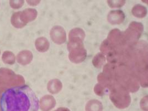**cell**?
Here are the masks:
<instances>
[{"instance_id": "obj_1", "label": "cell", "mask_w": 148, "mask_h": 111, "mask_svg": "<svg viewBox=\"0 0 148 111\" xmlns=\"http://www.w3.org/2000/svg\"><path fill=\"white\" fill-rule=\"evenodd\" d=\"M38 108V99L28 86L8 88L0 99L1 111H37Z\"/></svg>"}, {"instance_id": "obj_2", "label": "cell", "mask_w": 148, "mask_h": 111, "mask_svg": "<svg viewBox=\"0 0 148 111\" xmlns=\"http://www.w3.org/2000/svg\"><path fill=\"white\" fill-rule=\"evenodd\" d=\"M144 30V26L140 22H132L128 28L123 32L124 36L128 47L134 45L141 37Z\"/></svg>"}, {"instance_id": "obj_3", "label": "cell", "mask_w": 148, "mask_h": 111, "mask_svg": "<svg viewBox=\"0 0 148 111\" xmlns=\"http://www.w3.org/2000/svg\"><path fill=\"white\" fill-rule=\"evenodd\" d=\"M111 99L114 105L119 108H124L130 104V99L128 93L121 90L119 91H114L112 93Z\"/></svg>"}, {"instance_id": "obj_4", "label": "cell", "mask_w": 148, "mask_h": 111, "mask_svg": "<svg viewBox=\"0 0 148 111\" xmlns=\"http://www.w3.org/2000/svg\"><path fill=\"white\" fill-rule=\"evenodd\" d=\"M50 37L56 43L62 44L66 40V34L64 28L60 26L53 27L50 32Z\"/></svg>"}, {"instance_id": "obj_5", "label": "cell", "mask_w": 148, "mask_h": 111, "mask_svg": "<svg viewBox=\"0 0 148 111\" xmlns=\"http://www.w3.org/2000/svg\"><path fill=\"white\" fill-rule=\"evenodd\" d=\"M125 19L124 13L121 10H114L110 12L107 20L112 25H120Z\"/></svg>"}, {"instance_id": "obj_6", "label": "cell", "mask_w": 148, "mask_h": 111, "mask_svg": "<svg viewBox=\"0 0 148 111\" xmlns=\"http://www.w3.org/2000/svg\"><path fill=\"white\" fill-rule=\"evenodd\" d=\"M56 101L53 97L45 96L40 101V107L43 111H49L54 107Z\"/></svg>"}, {"instance_id": "obj_7", "label": "cell", "mask_w": 148, "mask_h": 111, "mask_svg": "<svg viewBox=\"0 0 148 111\" xmlns=\"http://www.w3.org/2000/svg\"><path fill=\"white\" fill-rule=\"evenodd\" d=\"M132 13L136 17L143 18L147 14V9L145 7L140 4H138L133 7Z\"/></svg>"}, {"instance_id": "obj_8", "label": "cell", "mask_w": 148, "mask_h": 111, "mask_svg": "<svg viewBox=\"0 0 148 111\" xmlns=\"http://www.w3.org/2000/svg\"><path fill=\"white\" fill-rule=\"evenodd\" d=\"M33 58L32 53L29 51H23L21 52L17 56V61L22 65L29 64Z\"/></svg>"}, {"instance_id": "obj_9", "label": "cell", "mask_w": 148, "mask_h": 111, "mask_svg": "<svg viewBox=\"0 0 148 111\" xmlns=\"http://www.w3.org/2000/svg\"><path fill=\"white\" fill-rule=\"evenodd\" d=\"M36 46L38 51L43 52L49 49V43L45 38L41 37L37 39L36 42Z\"/></svg>"}, {"instance_id": "obj_10", "label": "cell", "mask_w": 148, "mask_h": 111, "mask_svg": "<svg viewBox=\"0 0 148 111\" xmlns=\"http://www.w3.org/2000/svg\"><path fill=\"white\" fill-rule=\"evenodd\" d=\"M102 105L97 100H91L88 102L86 106V111H102Z\"/></svg>"}, {"instance_id": "obj_11", "label": "cell", "mask_w": 148, "mask_h": 111, "mask_svg": "<svg viewBox=\"0 0 148 111\" xmlns=\"http://www.w3.org/2000/svg\"><path fill=\"white\" fill-rule=\"evenodd\" d=\"M62 88V85L59 80H53L48 83V91L52 93L59 92Z\"/></svg>"}, {"instance_id": "obj_12", "label": "cell", "mask_w": 148, "mask_h": 111, "mask_svg": "<svg viewBox=\"0 0 148 111\" xmlns=\"http://www.w3.org/2000/svg\"><path fill=\"white\" fill-rule=\"evenodd\" d=\"M69 37H77L84 39L85 38V33L81 28H75L70 31Z\"/></svg>"}, {"instance_id": "obj_13", "label": "cell", "mask_w": 148, "mask_h": 111, "mask_svg": "<svg viewBox=\"0 0 148 111\" xmlns=\"http://www.w3.org/2000/svg\"><path fill=\"white\" fill-rule=\"evenodd\" d=\"M25 17V21L28 22L29 21H32L36 18L37 16V12L34 9H27L24 11Z\"/></svg>"}, {"instance_id": "obj_14", "label": "cell", "mask_w": 148, "mask_h": 111, "mask_svg": "<svg viewBox=\"0 0 148 111\" xmlns=\"http://www.w3.org/2000/svg\"><path fill=\"white\" fill-rule=\"evenodd\" d=\"M2 60L6 64H13L15 62L14 56L11 52H5L3 53Z\"/></svg>"}, {"instance_id": "obj_15", "label": "cell", "mask_w": 148, "mask_h": 111, "mask_svg": "<svg viewBox=\"0 0 148 111\" xmlns=\"http://www.w3.org/2000/svg\"><path fill=\"white\" fill-rule=\"evenodd\" d=\"M105 61V57L102 54H99L95 57L93 62L96 66H97V68H99V66L103 64Z\"/></svg>"}, {"instance_id": "obj_16", "label": "cell", "mask_w": 148, "mask_h": 111, "mask_svg": "<svg viewBox=\"0 0 148 111\" xmlns=\"http://www.w3.org/2000/svg\"><path fill=\"white\" fill-rule=\"evenodd\" d=\"M107 3L111 8H118L124 5L125 1H108Z\"/></svg>"}, {"instance_id": "obj_17", "label": "cell", "mask_w": 148, "mask_h": 111, "mask_svg": "<svg viewBox=\"0 0 148 111\" xmlns=\"http://www.w3.org/2000/svg\"><path fill=\"white\" fill-rule=\"evenodd\" d=\"M30 5L32 6H34L36 5L38 3H39V1H31V2H28Z\"/></svg>"}, {"instance_id": "obj_18", "label": "cell", "mask_w": 148, "mask_h": 111, "mask_svg": "<svg viewBox=\"0 0 148 111\" xmlns=\"http://www.w3.org/2000/svg\"><path fill=\"white\" fill-rule=\"evenodd\" d=\"M56 111H70L69 110H68V108H63V107H61L58 108Z\"/></svg>"}]
</instances>
